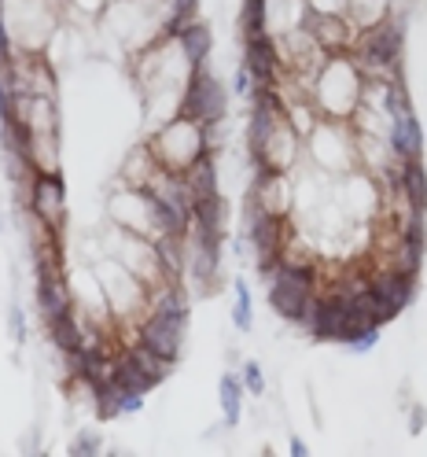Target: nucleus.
Here are the masks:
<instances>
[{"instance_id":"obj_1","label":"nucleus","mask_w":427,"mask_h":457,"mask_svg":"<svg viewBox=\"0 0 427 457\" xmlns=\"http://www.w3.org/2000/svg\"><path fill=\"white\" fill-rule=\"evenodd\" d=\"M185 328H188V299L181 295L177 284H166L152 299V310L144 313V321H140L136 343H144L148 351H155L159 358L174 365L185 351Z\"/></svg>"},{"instance_id":"obj_2","label":"nucleus","mask_w":427,"mask_h":457,"mask_svg":"<svg viewBox=\"0 0 427 457\" xmlns=\"http://www.w3.org/2000/svg\"><path fill=\"white\" fill-rule=\"evenodd\" d=\"M317 295V266L309 259H292L283 254L276 270L269 273V306L283 321H302L309 299Z\"/></svg>"},{"instance_id":"obj_3","label":"nucleus","mask_w":427,"mask_h":457,"mask_svg":"<svg viewBox=\"0 0 427 457\" xmlns=\"http://www.w3.org/2000/svg\"><path fill=\"white\" fill-rule=\"evenodd\" d=\"M203 152H214L210 140H207V126L188 122L181 114L169 126H162L152 140V159L159 170H166V174H185Z\"/></svg>"},{"instance_id":"obj_4","label":"nucleus","mask_w":427,"mask_h":457,"mask_svg":"<svg viewBox=\"0 0 427 457\" xmlns=\"http://www.w3.org/2000/svg\"><path fill=\"white\" fill-rule=\"evenodd\" d=\"M402 52H406V34H402V22L383 15L373 26H361V34L354 37V55L357 63L365 67V74H376V78H390L402 63Z\"/></svg>"},{"instance_id":"obj_5","label":"nucleus","mask_w":427,"mask_h":457,"mask_svg":"<svg viewBox=\"0 0 427 457\" xmlns=\"http://www.w3.org/2000/svg\"><path fill=\"white\" fill-rule=\"evenodd\" d=\"M177 114L188 122H199V126H221L225 114H229V85H225L210 67L188 71Z\"/></svg>"},{"instance_id":"obj_6","label":"nucleus","mask_w":427,"mask_h":457,"mask_svg":"<svg viewBox=\"0 0 427 457\" xmlns=\"http://www.w3.org/2000/svg\"><path fill=\"white\" fill-rule=\"evenodd\" d=\"M361 96H365V81H361L357 67L350 60H343V55H332V63L317 78V104L332 119H347L350 111H357Z\"/></svg>"},{"instance_id":"obj_7","label":"nucleus","mask_w":427,"mask_h":457,"mask_svg":"<svg viewBox=\"0 0 427 457\" xmlns=\"http://www.w3.org/2000/svg\"><path fill=\"white\" fill-rule=\"evenodd\" d=\"M365 295H368V306H373L376 325H387V321H394V318H402V310L413 303V295H416V277L383 266V270H376V273L365 277Z\"/></svg>"},{"instance_id":"obj_8","label":"nucleus","mask_w":427,"mask_h":457,"mask_svg":"<svg viewBox=\"0 0 427 457\" xmlns=\"http://www.w3.org/2000/svg\"><path fill=\"white\" fill-rule=\"evenodd\" d=\"M30 214L37 218L41 228L60 233L67 221V185L60 170H34L30 174Z\"/></svg>"},{"instance_id":"obj_9","label":"nucleus","mask_w":427,"mask_h":457,"mask_svg":"<svg viewBox=\"0 0 427 457\" xmlns=\"http://www.w3.org/2000/svg\"><path fill=\"white\" fill-rule=\"evenodd\" d=\"M299 325H306V332H309L313 339H321V343H343V328H347V292L335 288V292H328V295H313Z\"/></svg>"},{"instance_id":"obj_10","label":"nucleus","mask_w":427,"mask_h":457,"mask_svg":"<svg viewBox=\"0 0 427 457\" xmlns=\"http://www.w3.org/2000/svg\"><path fill=\"white\" fill-rule=\"evenodd\" d=\"M387 152L398 159V162H413V159H423V145H427V129L420 126V119L413 111H402L394 114L387 122Z\"/></svg>"},{"instance_id":"obj_11","label":"nucleus","mask_w":427,"mask_h":457,"mask_svg":"<svg viewBox=\"0 0 427 457\" xmlns=\"http://www.w3.org/2000/svg\"><path fill=\"white\" fill-rule=\"evenodd\" d=\"M34 295H37V306L45 313V321H52V318H60V313L74 310L70 306V284L63 277V266H55V262H37Z\"/></svg>"},{"instance_id":"obj_12","label":"nucleus","mask_w":427,"mask_h":457,"mask_svg":"<svg viewBox=\"0 0 427 457\" xmlns=\"http://www.w3.org/2000/svg\"><path fill=\"white\" fill-rule=\"evenodd\" d=\"M243 67L254 74L259 85H276V78H280V41L273 34L243 37Z\"/></svg>"},{"instance_id":"obj_13","label":"nucleus","mask_w":427,"mask_h":457,"mask_svg":"<svg viewBox=\"0 0 427 457\" xmlns=\"http://www.w3.org/2000/svg\"><path fill=\"white\" fill-rule=\"evenodd\" d=\"M174 45H177V52H181V60H185L188 71L207 67V60L214 55V34H210V26H207L203 19L188 22L185 30L174 37Z\"/></svg>"},{"instance_id":"obj_14","label":"nucleus","mask_w":427,"mask_h":457,"mask_svg":"<svg viewBox=\"0 0 427 457\" xmlns=\"http://www.w3.org/2000/svg\"><path fill=\"white\" fill-rule=\"evenodd\" d=\"M394 188L406 195V204H409L413 214H427V170H423V159L402 162Z\"/></svg>"},{"instance_id":"obj_15","label":"nucleus","mask_w":427,"mask_h":457,"mask_svg":"<svg viewBox=\"0 0 427 457\" xmlns=\"http://www.w3.org/2000/svg\"><path fill=\"white\" fill-rule=\"evenodd\" d=\"M185 185L192 192V199H207V195H221L218 192V162H214V152H203L188 170H185Z\"/></svg>"},{"instance_id":"obj_16","label":"nucleus","mask_w":427,"mask_h":457,"mask_svg":"<svg viewBox=\"0 0 427 457\" xmlns=\"http://www.w3.org/2000/svg\"><path fill=\"white\" fill-rule=\"evenodd\" d=\"M48 332H52L55 347H60L63 354H78L85 343H89V336H85V328H81V321H78L74 310L60 313V318H52V321H48Z\"/></svg>"},{"instance_id":"obj_17","label":"nucleus","mask_w":427,"mask_h":457,"mask_svg":"<svg viewBox=\"0 0 427 457\" xmlns=\"http://www.w3.org/2000/svg\"><path fill=\"white\" fill-rule=\"evenodd\" d=\"M218 403H221L225 428H236L243 420V380L236 373H225L218 380Z\"/></svg>"},{"instance_id":"obj_18","label":"nucleus","mask_w":427,"mask_h":457,"mask_svg":"<svg viewBox=\"0 0 427 457\" xmlns=\"http://www.w3.org/2000/svg\"><path fill=\"white\" fill-rule=\"evenodd\" d=\"M115 384L126 387V391H140V395H148L152 387H159V384L144 373V369L133 365L126 354H119V361H115Z\"/></svg>"},{"instance_id":"obj_19","label":"nucleus","mask_w":427,"mask_h":457,"mask_svg":"<svg viewBox=\"0 0 427 457\" xmlns=\"http://www.w3.org/2000/svg\"><path fill=\"white\" fill-rule=\"evenodd\" d=\"M233 325H236V332L254 328V295H250L247 280H233Z\"/></svg>"},{"instance_id":"obj_20","label":"nucleus","mask_w":427,"mask_h":457,"mask_svg":"<svg viewBox=\"0 0 427 457\" xmlns=\"http://www.w3.org/2000/svg\"><path fill=\"white\" fill-rule=\"evenodd\" d=\"M126 358H129L133 365H140V369H144V373H148L155 384H162V380L169 377V369H174V365H169L166 358H159L155 351H148L144 343H133V347H126Z\"/></svg>"},{"instance_id":"obj_21","label":"nucleus","mask_w":427,"mask_h":457,"mask_svg":"<svg viewBox=\"0 0 427 457\" xmlns=\"http://www.w3.org/2000/svg\"><path fill=\"white\" fill-rule=\"evenodd\" d=\"M103 450V439L96 428H81V432L70 439V457H96Z\"/></svg>"},{"instance_id":"obj_22","label":"nucleus","mask_w":427,"mask_h":457,"mask_svg":"<svg viewBox=\"0 0 427 457\" xmlns=\"http://www.w3.org/2000/svg\"><path fill=\"white\" fill-rule=\"evenodd\" d=\"M240 369H243V373H240V380H243V391H247V395H254V398H259V395H266V373H262V365L254 361V358H247Z\"/></svg>"},{"instance_id":"obj_23","label":"nucleus","mask_w":427,"mask_h":457,"mask_svg":"<svg viewBox=\"0 0 427 457\" xmlns=\"http://www.w3.org/2000/svg\"><path fill=\"white\" fill-rule=\"evenodd\" d=\"M140 410H144V395H140V391H126V387L115 384V417H133Z\"/></svg>"},{"instance_id":"obj_24","label":"nucleus","mask_w":427,"mask_h":457,"mask_svg":"<svg viewBox=\"0 0 427 457\" xmlns=\"http://www.w3.org/2000/svg\"><path fill=\"white\" fill-rule=\"evenodd\" d=\"M376 343H380V325L357 332V336L347 343V351H350V354H368V351H376Z\"/></svg>"},{"instance_id":"obj_25","label":"nucleus","mask_w":427,"mask_h":457,"mask_svg":"<svg viewBox=\"0 0 427 457\" xmlns=\"http://www.w3.org/2000/svg\"><path fill=\"white\" fill-rule=\"evenodd\" d=\"M15 55V41H12V26L4 15V0H0V60H12Z\"/></svg>"},{"instance_id":"obj_26","label":"nucleus","mask_w":427,"mask_h":457,"mask_svg":"<svg viewBox=\"0 0 427 457\" xmlns=\"http://www.w3.org/2000/svg\"><path fill=\"white\" fill-rule=\"evenodd\" d=\"M254 89H259V81H254V74L240 63L236 74H233V93H240V96H254Z\"/></svg>"},{"instance_id":"obj_27","label":"nucleus","mask_w":427,"mask_h":457,"mask_svg":"<svg viewBox=\"0 0 427 457\" xmlns=\"http://www.w3.org/2000/svg\"><path fill=\"white\" fill-rule=\"evenodd\" d=\"M8 332H12L15 343H26V318H22V306L19 303L8 306Z\"/></svg>"},{"instance_id":"obj_28","label":"nucleus","mask_w":427,"mask_h":457,"mask_svg":"<svg viewBox=\"0 0 427 457\" xmlns=\"http://www.w3.org/2000/svg\"><path fill=\"white\" fill-rule=\"evenodd\" d=\"M15 114V93H12V85H4V78H0V122L12 119Z\"/></svg>"},{"instance_id":"obj_29","label":"nucleus","mask_w":427,"mask_h":457,"mask_svg":"<svg viewBox=\"0 0 427 457\" xmlns=\"http://www.w3.org/2000/svg\"><path fill=\"white\" fill-rule=\"evenodd\" d=\"M423 428H427V410L423 406H413L409 410V436H420Z\"/></svg>"},{"instance_id":"obj_30","label":"nucleus","mask_w":427,"mask_h":457,"mask_svg":"<svg viewBox=\"0 0 427 457\" xmlns=\"http://www.w3.org/2000/svg\"><path fill=\"white\" fill-rule=\"evenodd\" d=\"M357 4H365V0H350V8H357ZM368 4H373V12H376V15H387L394 0H368Z\"/></svg>"},{"instance_id":"obj_31","label":"nucleus","mask_w":427,"mask_h":457,"mask_svg":"<svg viewBox=\"0 0 427 457\" xmlns=\"http://www.w3.org/2000/svg\"><path fill=\"white\" fill-rule=\"evenodd\" d=\"M292 457H309V446L302 439H292Z\"/></svg>"}]
</instances>
